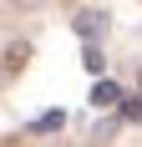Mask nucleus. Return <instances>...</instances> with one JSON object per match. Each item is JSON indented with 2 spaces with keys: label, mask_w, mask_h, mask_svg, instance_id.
<instances>
[{
  "label": "nucleus",
  "mask_w": 142,
  "mask_h": 147,
  "mask_svg": "<svg viewBox=\"0 0 142 147\" xmlns=\"http://www.w3.org/2000/svg\"><path fill=\"white\" fill-rule=\"evenodd\" d=\"M101 26H107V20H101V15H97V10H81V15H76V30H81L86 41H91V36H97V30H101Z\"/></svg>",
  "instance_id": "f257e3e1"
},
{
  "label": "nucleus",
  "mask_w": 142,
  "mask_h": 147,
  "mask_svg": "<svg viewBox=\"0 0 142 147\" xmlns=\"http://www.w3.org/2000/svg\"><path fill=\"white\" fill-rule=\"evenodd\" d=\"M117 96H122V91H117L112 81H97V86H91V102H97V107H112Z\"/></svg>",
  "instance_id": "f03ea898"
}]
</instances>
